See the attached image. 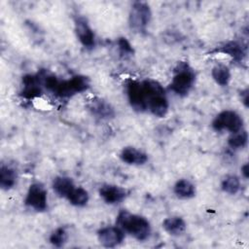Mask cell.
<instances>
[{"mask_svg":"<svg viewBox=\"0 0 249 249\" xmlns=\"http://www.w3.org/2000/svg\"><path fill=\"white\" fill-rule=\"evenodd\" d=\"M241 99H242V102L245 105V107H248V99H249V97H248V89H245L244 91H242Z\"/></svg>","mask_w":249,"mask_h":249,"instance_id":"4316f807","label":"cell"},{"mask_svg":"<svg viewBox=\"0 0 249 249\" xmlns=\"http://www.w3.org/2000/svg\"><path fill=\"white\" fill-rule=\"evenodd\" d=\"M89 88V79L83 75H76L68 80L59 81L53 93L59 97H71Z\"/></svg>","mask_w":249,"mask_h":249,"instance_id":"5b68a950","label":"cell"},{"mask_svg":"<svg viewBox=\"0 0 249 249\" xmlns=\"http://www.w3.org/2000/svg\"><path fill=\"white\" fill-rule=\"evenodd\" d=\"M25 205L34 209L35 211L42 212L48 207V193L41 183H32L27 191L25 199Z\"/></svg>","mask_w":249,"mask_h":249,"instance_id":"52a82bcc","label":"cell"},{"mask_svg":"<svg viewBox=\"0 0 249 249\" xmlns=\"http://www.w3.org/2000/svg\"><path fill=\"white\" fill-rule=\"evenodd\" d=\"M117 44H118V48H119L121 55L126 57V56L132 55L134 53V50L126 38H124V37L119 38L117 41Z\"/></svg>","mask_w":249,"mask_h":249,"instance_id":"d4e9b609","label":"cell"},{"mask_svg":"<svg viewBox=\"0 0 249 249\" xmlns=\"http://www.w3.org/2000/svg\"><path fill=\"white\" fill-rule=\"evenodd\" d=\"M243 120L239 114L232 110H224L220 112L212 122V127L216 131L228 130L231 133L242 129Z\"/></svg>","mask_w":249,"mask_h":249,"instance_id":"8992f818","label":"cell"},{"mask_svg":"<svg viewBox=\"0 0 249 249\" xmlns=\"http://www.w3.org/2000/svg\"><path fill=\"white\" fill-rule=\"evenodd\" d=\"M89 110L93 116L102 120H108L114 117L115 112L111 105L102 98L95 97L89 103Z\"/></svg>","mask_w":249,"mask_h":249,"instance_id":"4fadbf2b","label":"cell"},{"mask_svg":"<svg viewBox=\"0 0 249 249\" xmlns=\"http://www.w3.org/2000/svg\"><path fill=\"white\" fill-rule=\"evenodd\" d=\"M120 158L124 162L130 165H142L148 160L146 153L131 146L124 147L120 154Z\"/></svg>","mask_w":249,"mask_h":249,"instance_id":"5bb4252c","label":"cell"},{"mask_svg":"<svg viewBox=\"0 0 249 249\" xmlns=\"http://www.w3.org/2000/svg\"><path fill=\"white\" fill-rule=\"evenodd\" d=\"M217 51L230 55L236 62L242 61L246 54L245 48L243 47V45L236 41H231L225 44L223 47L217 49Z\"/></svg>","mask_w":249,"mask_h":249,"instance_id":"ac0fdd59","label":"cell"},{"mask_svg":"<svg viewBox=\"0 0 249 249\" xmlns=\"http://www.w3.org/2000/svg\"><path fill=\"white\" fill-rule=\"evenodd\" d=\"M152 18V12L148 3L143 1H135L131 5L128 22L131 29L143 32L146 30Z\"/></svg>","mask_w":249,"mask_h":249,"instance_id":"277c9868","label":"cell"},{"mask_svg":"<svg viewBox=\"0 0 249 249\" xmlns=\"http://www.w3.org/2000/svg\"><path fill=\"white\" fill-rule=\"evenodd\" d=\"M195 79L196 74L193 68L187 62L181 61L174 69L169 88L177 95L186 96L193 88Z\"/></svg>","mask_w":249,"mask_h":249,"instance_id":"3957f363","label":"cell"},{"mask_svg":"<svg viewBox=\"0 0 249 249\" xmlns=\"http://www.w3.org/2000/svg\"><path fill=\"white\" fill-rule=\"evenodd\" d=\"M18 180L17 170L8 165L1 164L0 167V187L3 190H10L15 187Z\"/></svg>","mask_w":249,"mask_h":249,"instance_id":"e0dca14e","label":"cell"},{"mask_svg":"<svg viewBox=\"0 0 249 249\" xmlns=\"http://www.w3.org/2000/svg\"><path fill=\"white\" fill-rule=\"evenodd\" d=\"M42 76L39 74H27L22 77V89L20 95L25 99H34L42 95Z\"/></svg>","mask_w":249,"mask_h":249,"instance_id":"8fae6325","label":"cell"},{"mask_svg":"<svg viewBox=\"0 0 249 249\" xmlns=\"http://www.w3.org/2000/svg\"><path fill=\"white\" fill-rule=\"evenodd\" d=\"M116 225L139 241L146 240L151 234V225L149 221L143 216L132 214L126 210L119 212Z\"/></svg>","mask_w":249,"mask_h":249,"instance_id":"7a4b0ae2","label":"cell"},{"mask_svg":"<svg viewBox=\"0 0 249 249\" xmlns=\"http://www.w3.org/2000/svg\"><path fill=\"white\" fill-rule=\"evenodd\" d=\"M53 189L58 196L67 198L70 193L75 189V185L70 177L57 176L53 181Z\"/></svg>","mask_w":249,"mask_h":249,"instance_id":"2e32d148","label":"cell"},{"mask_svg":"<svg viewBox=\"0 0 249 249\" xmlns=\"http://www.w3.org/2000/svg\"><path fill=\"white\" fill-rule=\"evenodd\" d=\"M99 195L102 199L109 204H116L123 201L128 195V192L120 186L105 184L99 189Z\"/></svg>","mask_w":249,"mask_h":249,"instance_id":"7c38bea8","label":"cell"},{"mask_svg":"<svg viewBox=\"0 0 249 249\" xmlns=\"http://www.w3.org/2000/svg\"><path fill=\"white\" fill-rule=\"evenodd\" d=\"M68 235L65 228L59 227L55 229L50 235V242L55 247H62L67 241Z\"/></svg>","mask_w":249,"mask_h":249,"instance_id":"cb8c5ba5","label":"cell"},{"mask_svg":"<svg viewBox=\"0 0 249 249\" xmlns=\"http://www.w3.org/2000/svg\"><path fill=\"white\" fill-rule=\"evenodd\" d=\"M241 173H242L244 178L247 179L249 177V165H248V163H245L241 166Z\"/></svg>","mask_w":249,"mask_h":249,"instance_id":"484cf974","label":"cell"},{"mask_svg":"<svg viewBox=\"0 0 249 249\" xmlns=\"http://www.w3.org/2000/svg\"><path fill=\"white\" fill-rule=\"evenodd\" d=\"M222 190L229 195H235L240 189V181L236 175H227L221 184Z\"/></svg>","mask_w":249,"mask_h":249,"instance_id":"603a6c76","label":"cell"},{"mask_svg":"<svg viewBox=\"0 0 249 249\" xmlns=\"http://www.w3.org/2000/svg\"><path fill=\"white\" fill-rule=\"evenodd\" d=\"M141 84L146 97L147 110L156 117H164L168 111V101L163 87L153 79H146Z\"/></svg>","mask_w":249,"mask_h":249,"instance_id":"6da1fadb","label":"cell"},{"mask_svg":"<svg viewBox=\"0 0 249 249\" xmlns=\"http://www.w3.org/2000/svg\"><path fill=\"white\" fill-rule=\"evenodd\" d=\"M174 194L183 199L192 198L196 196V187L195 185L187 179L178 180L173 188Z\"/></svg>","mask_w":249,"mask_h":249,"instance_id":"d6986e66","label":"cell"},{"mask_svg":"<svg viewBox=\"0 0 249 249\" xmlns=\"http://www.w3.org/2000/svg\"><path fill=\"white\" fill-rule=\"evenodd\" d=\"M68 201L74 205V206H85L89 199V196L87 190H85L82 187H75V189L70 193V195L67 196Z\"/></svg>","mask_w":249,"mask_h":249,"instance_id":"44dd1931","label":"cell"},{"mask_svg":"<svg viewBox=\"0 0 249 249\" xmlns=\"http://www.w3.org/2000/svg\"><path fill=\"white\" fill-rule=\"evenodd\" d=\"M162 227L168 234L172 236H179L185 232L187 226L183 218L179 216H171L163 221Z\"/></svg>","mask_w":249,"mask_h":249,"instance_id":"9a60e30c","label":"cell"},{"mask_svg":"<svg viewBox=\"0 0 249 249\" xmlns=\"http://www.w3.org/2000/svg\"><path fill=\"white\" fill-rule=\"evenodd\" d=\"M126 93L133 110L137 112H144L147 110L146 97L141 83L132 80L129 81L126 84Z\"/></svg>","mask_w":249,"mask_h":249,"instance_id":"ba28073f","label":"cell"},{"mask_svg":"<svg viewBox=\"0 0 249 249\" xmlns=\"http://www.w3.org/2000/svg\"><path fill=\"white\" fill-rule=\"evenodd\" d=\"M248 141V133L246 130L241 129L239 131L233 132L228 139V145L231 149H240L246 146Z\"/></svg>","mask_w":249,"mask_h":249,"instance_id":"7402d4cb","label":"cell"},{"mask_svg":"<svg viewBox=\"0 0 249 249\" xmlns=\"http://www.w3.org/2000/svg\"><path fill=\"white\" fill-rule=\"evenodd\" d=\"M211 76L214 79V81L222 86H228L231 80V72L228 66L224 64H217L215 65L211 70Z\"/></svg>","mask_w":249,"mask_h":249,"instance_id":"ffe728a7","label":"cell"},{"mask_svg":"<svg viewBox=\"0 0 249 249\" xmlns=\"http://www.w3.org/2000/svg\"><path fill=\"white\" fill-rule=\"evenodd\" d=\"M75 33L80 43L87 49H92L95 45V35L89 26L87 18L84 17H77L74 20Z\"/></svg>","mask_w":249,"mask_h":249,"instance_id":"30bf717a","label":"cell"},{"mask_svg":"<svg viewBox=\"0 0 249 249\" xmlns=\"http://www.w3.org/2000/svg\"><path fill=\"white\" fill-rule=\"evenodd\" d=\"M99 242L107 248H113L120 245L124 238V231L116 226H108L100 229L97 231Z\"/></svg>","mask_w":249,"mask_h":249,"instance_id":"9c48e42d","label":"cell"}]
</instances>
